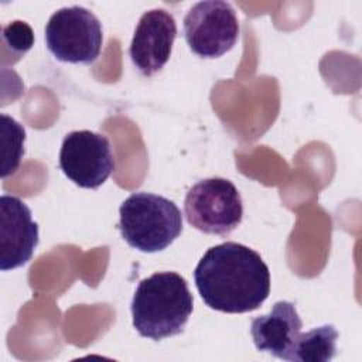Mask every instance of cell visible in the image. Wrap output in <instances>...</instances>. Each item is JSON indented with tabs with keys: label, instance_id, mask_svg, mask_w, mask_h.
<instances>
[{
	"label": "cell",
	"instance_id": "obj_12",
	"mask_svg": "<svg viewBox=\"0 0 362 362\" xmlns=\"http://www.w3.org/2000/svg\"><path fill=\"white\" fill-rule=\"evenodd\" d=\"M24 127L13 117L1 113L0 115V171L1 178L16 173L21 158L24 156Z\"/></svg>",
	"mask_w": 362,
	"mask_h": 362
},
{
	"label": "cell",
	"instance_id": "obj_4",
	"mask_svg": "<svg viewBox=\"0 0 362 362\" xmlns=\"http://www.w3.org/2000/svg\"><path fill=\"white\" fill-rule=\"evenodd\" d=\"M45 42L58 61L89 65L98 59L102 49V24L85 7H62L45 25Z\"/></svg>",
	"mask_w": 362,
	"mask_h": 362
},
{
	"label": "cell",
	"instance_id": "obj_10",
	"mask_svg": "<svg viewBox=\"0 0 362 362\" xmlns=\"http://www.w3.org/2000/svg\"><path fill=\"white\" fill-rule=\"evenodd\" d=\"M301 327L296 305L290 301H277L267 315L252 320L250 334L259 351L287 361Z\"/></svg>",
	"mask_w": 362,
	"mask_h": 362
},
{
	"label": "cell",
	"instance_id": "obj_5",
	"mask_svg": "<svg viewBox=\"0 0 362 362\" xmlns=\"http://www.w3.org/2000/svg\"><path fill=\"white\" fill-rule=\"evenodd\" d=\"M187 221L208 235H228L243 216L242 198L236 187L225 178H205L192 185L184 201Z\"/></svg>",
	"mask_w": 362,
	"mask_h": 362
},
{
	"label": "cell",
	"instance_id": "obj_3",
	"mask_svg": "<svg viewBox=\"0 0 362 362\" xmlns=\"http://www.w3.org/2000/svg\"><path fill=\"white\" fill-rule=\"evenodd\" d=\"M119 215L122 238L140 252L164 250L182 232L181 211L161 195L134 192L122 202Z\"/></svg>",
	"mask_w": 362,
	"mask_h": 362
},
{
	"label": "cell",
	"instance_id": "obj_2",
	"mask_svg": "<svg viewBox=\"0 0 362 362\" xmlns=\"http://www.w3.org/2000/svg\"><path fill=\"white\" fill-rule=\"evenodd\" d=\"M194 308V298L184 277L158 272L143 279L132 300L133 327L144 337L160 341L182 332Z\"/></svg>",
	"mask_w": 362,
	"mask_h": 362
},
{
	"label": "cell",
	"instance_id": "obj_6",
	"mask_svg": "<svg viewBox=\"0 0 362 362\" xmlns=\"http://www.w3.org/2000/svg\"><path fill=\"white\" fill-rule=\"evenodd\" d=\"M184 35L189 49L198 57L218 58L238 41L236 13L228 1H199L184 17Z\"/></svg>",
	"mask_w": 362,
	"mask_h": 362
},
{
	"label": "cell",
	"instance_id": "obj_13",
	"mask_svg": "<svg viewBox=\"0 0 362 362\" xmlns=\"http://www.w3.org/2000/svg\"><path fill=\"white\" fill-rule=\"evenodd\" d=\"M3 42L11 47V52L20 57L34 45V33L25 21L16 20L3 25Z\"/></svg>",
	"mask_w": 362,
	"mask_h": 362
},
{
	"label": "cell",
	"instance_id": "obj_7",
	"mask_svg": "<svg viewBox=\"0 0 362 362\" xmlns=\"http://www.w3.org/2000/svg\"><path fill=\"white\" fill-rule=\"evenodd\" d=\"M59 167L81 188L100 187L115 170V157L107 137L90 130L68 133L61 146Z\"/></svg>",
	"mask_w": 362,
	"mask_h": 362
},
{
	"label": "cell",
	"instance_id": "obj_9",
	"mask_svg": "<svg viewBox=\"0 0 362 362\" xmlns=\"http://www.w3.org/2000/svg\"><path fill=\"white\" fill-rule=\"evenodd\" d=\"M175 37L177 24L168 11H146L137 23L129 48L132 62L143 75L151 76L167 64Z\"/></svg>",
	"mask_w": 362,
	"mask_h": 362
},
{
	"label": "cell",
	"instance_id": "obj_8",
	"mask_svg": "<svg viewBox=\"0 0 362 362\" xmlns=\"http://www.w3.org/2000/svg\"><path fill=\"white\" fill-rule=\"evenodd\" d=\"M38 245V223L30 208L14 195L0 198V269L3 272L25 264Z\"/></svg>",
	"mask_w": 362,
	"mask_h": 362
},
{
	"label": "cell",
	"instance_id": "obj_11",
	"mask_svg": "<svg viewBox=\"0 0 362 362\" xmlns=\"http://www.w3.org/2000/svg\"><path fill=\"white\" fill-rule=\"evenodd\" d=\"M338 331L325 324L307 332H298L287 361L290 362H328L337 354Z\"/></svg>",
	"mask_w": 362,
	"mask_h": 362
},
{
	"label": "cell",
	"instance_id": "obj_1",
	"mask_svg": "<svg viewBox=\"0 0 362 362\" xmlns=\"http://www.w3.org/2000/svg\"><path fill=\"white\" fill-rule=\"evenodd\" d=\"M197 290L216 311L242 314L259 308L270 293V272L253 249L225 242L209 247L194 270Z\"/></svg>",
	"mask_w": 362,
	"mask_h": 362
}]
</instances>
